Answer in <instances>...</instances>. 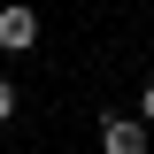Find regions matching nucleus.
<instances>
[{
	"label": "nucleus",
	"mask_w": 154,
	"mask_h": 154,
	"mask_svg": "<svg viewBox=\"0 0 154 154\" xmlns=\"http://www.w3.org/2000/svg\"><path fill=\"white\" fill-rule=\"evenodd\" d=\"M38 46V16L31 8H0V54H31Z\"/></svg>",
	"instance_id": "f03ea898"
},
{
	"label": "nucleus",
	"mask_w": 154,
	"mask_h": 154,
	"mask_svg": "<svg viewBox=\"0 0 154 154\" xmlns=\"http://www.w3.org/2000/svg\"><path fill=\"white\" fill-rule=\"evenodd\" d=\"M146 123H139V116H100V146L108 154H146Z\"/></svg>",
	"instance_id": "f257e3e1"
},
{
	"label": "nucleus",
	"mask_w": 154,
	"mask_h": 154,
	"mask_svg": "<svg viewBox=\"0 0 154 154\" xmlns=\"http://www.w3.org/2000/svg\"><path fill=\"white\" fill-rule=\"evenodd\" d=\"M139 123H146V131H154V85H146V93H139Z\"/></svg>",
	"instance_id": "20e7f679"
},
{
	"label": "nucleus",
	"mask_w": 154,
	"mask_h": 154,
	"mask_svg": "<svg viewBox=\"0 0 154 154\" xmlns=\"http://www.w3.org/2000/svg\"><path fill=\"white\" fill-rule=\"evenodd\" d=\"M8 116H16V85L0 77V123H8Z\"/></svg>",
	"instance_id": "7ed1b4c3"
}]
</instances>
